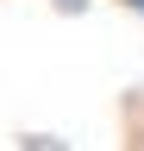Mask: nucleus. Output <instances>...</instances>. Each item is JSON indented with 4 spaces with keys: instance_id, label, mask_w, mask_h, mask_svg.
Masks as SVG:
<instances>
[{
    "instance_id": "f257e3e1",
    "label": "nucleus",
    "mask_w": 144,
    "mask_h": 151,
    "mask_svg": "<svg viewBox=\"0 0 144 151\" xmlns=\"http://www.w3.org/2000/svg\"><path fill=\"white\" fill-rule=\"evenodd\" d=\"M138 6H144V0H138Z\"/></svg>"
}]
</instances>
